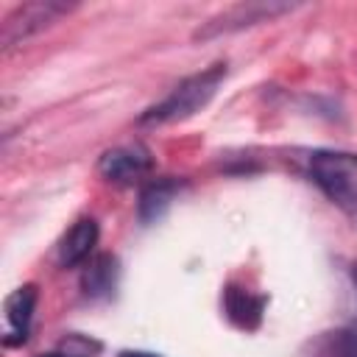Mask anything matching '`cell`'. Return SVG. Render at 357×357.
<instances>
[{
	"label": "cell",
	"mask_w": 357,
	"mask_h": 357,
	"mask_svg": "<svg viewBox=\"0 0 357 357\" xmlns=\"http://www.w3.org/2000/svg\"><path fill=\"white\" fill-rule=\"evenodd\" d=\"M226 78V64L218 61L195 75H187L184 81H178L156 106L145 109L139 114L142 126H167V123H181L192 114H198L218 92V86Z\"/></svg>",
	"instance_id": "1"
},
{
	"label": "cell",
	"mask_w": 357,
	"mask_h": 357,
	"mask_svg": "<svg viewBox=\"0 0 357 357\" xmlns=\"http://www.w3.org/2000/svg\"><path fill=\"white\" fill-rule=\"evenodd\" d=\"M312 184L357 223V153L349 151H315L310 156Z\"/></svg>",
	"instance_id": "2"
},
{
	"label": "cell",
	"mask_w": 357,
	"mask_h": 357,
	"mask_svg": "<svg viewBox=\"0 0 357 357\" xmlns=\"http://www.w3.org/2000/svg\"><path fill=\"white\" fill-rule=\"evenodd\" d=\"M296 8V3H276V0H248V3H234L223 11H218L215 17H209L201 28H195L192 39L195 42H209L259 22H271L282 14H290Z\"/></svg>",
	"instance_id": "3"
},
{
	"label": "cell",
	"mask_w": 357,
	"mask_h": 357,
	"mask_svg": "<svg viewBox=\"0 0 357 357\" xmlns=\"http://www.w3.org/2000/svg\"><path fill=\"white\" fill-rule=\"evenodd\" d=\"M75 8V3H64V0H36V3H22L17 6L6 20H3V31H0V42L3 50L22 45L25 39L36 36L39 31L50 28L59 17L70 14Z\"/></svg>",
	"instance_id": "4"
},
{
	"label": "cell",
	"mask_w": 357,
	"mask_h": 357,
	"mask_svg": "<svg viewBox=\"0 0 357 357\" xmlns=\"http://www.w3.org/2000/svg\"><path fill=\"white\" fill-rule=\"evenodd\" d=\"M153 167V159L148 153V148L142 145H120V148H112L100 156L98 162V170L106 181L112 184H134V181H142Z\"/></svg>",
	"instance_id": "5"
},
{
	"label": "cell",
	"mask_w": 357,
	"mask_h": 357,
	"mask_svg": "<svg viewBox=\"0 0 357 357\" xmlns=\"http://www.w3.org/2000/svg\"><path fill=\"white\" fill-rule=\"evenodd\" d=\"M223 310L229 321L240 329H257L265 312V296H254L237 284H229L223 290Z\"/></svg>",
	"instance_id": "6"
},
{
	"label": "cell",
	"mask_w": 357,
	"mask_h": 357,
	"mask_svg": "<svg viewBox=\"0 0 357 357\" xmlns=\"http://www.w3.org/2000/svg\"><path fill=\"white\" fill-rule=\"evenodd\" d=\"M95 243H98V223H95L92 218H81V220H75V223L67 229V234L61 237V245H59V262H61L64 268L81 265V262L92 254Z\"/></svg>",
	"instance_id": "7"
},
{
	"label": "cell",
	"mask_w": 357,
	"mask_h": 357,
	"mask_svg": "<svg viewBox=\"0 0 357 357\" xmlns=\"http://www.w3.org/2000/svg\"><path fill=\"white\" fill-rule=\"evenodd\" d=\"M117 276H120L117 257L114 254H95L81 273V290L89 298H109L117 287Z\"/></svg>",
	"instance_id": "8"
},
{
	"label": "cell",
	"mask_w": 357,
	"mask_h": 357,
	"mask_svg": "<svg viewBox=\"0 0 357 357\" xmlns=\"http://www.w3.org/2000/svg\"><path fill=\"white\" fill-rule=\"evenodd\" d=\"M178 190H181V181H176V178H151L139 192V204H137L139 223L159 220L170 209V204L178 195Z\"/></svg>",
	"instance_id": "9"
},
{
	"label": "cell",
	"mask_w": 357,
	"mask_h": 357,
	"mask_svg": "<svg viewBox=\"0 0 357 357\" xmlns=\"http://www.w3.org/2000/svg\"><path fill=\"white\" fill-rule=\"evenodd\" d=\"M36 284H22L17 287L8 298H6V321L11 326V335H20L22 340L28 337V326H31V318H33V310H36Z\"/></svg>",
	"instance_id": "10"
},
{
	"label": "cell",
	"mask_w": 357,
	"mask_h": 357,
	"mask_svg": "<svg viewBox=\"0 0 357 357\" xmlns=\"http://www.w3.org/2000/svg\"><path fill=\"white\" fill-rule=\"evenodd\" d=\"M312 357H357V324L324 332L312 343Z\"/></svg>",
	"instance_id": "11"
},
{
	"label": "cell",
	"mask_w": 357,
	"mask_h": 357,
	"mask_svg": "<svg viewBox=\"0 0 357 357\" xmlns=\"http://www.w3.org/2000/svg\"><path fill=\"white\" fill-rule=\"evenodd\" d=\"M59 351H64L67 357H95L100 351V343L92 340V337H86V335H67L61 340V349Z\"/></svg>",
	"instance_id": "12"
},
{
	"label": "cell",
	"mask_w": 357,
	"mask_h": 357,
	"mask_svg": "<svg viewBox=\"0 0 357 357\" xmlns=\"http://www.w3.org/2000/svg\"><path fill=\"white\" fill-rule=\"evenodd\" d=\"M120 357H162V354H153V351H120Z\"/></svg>",
	"instance_id": "13"
},
{
	"label": "cell",
	"mask_w": 357,
	"mask_h": 357,
	"mask_svg": "<svg viewBox=\"0 0 357 357\" xmlns=\"http://www.w3.org/2000/svg\"><path fill=\"white\" fill-rule=\"evenodd\" d=\"M33 357H67L64 351H42V354H33Z\"/></svg>",
	"instance_id": "14"
},
{
	"label": "cell",
	"mask_w": 357,
	"mask_h": 357,
	"mask_svg": "<svg viewBox=\"0 0 357 357\" xmlns=\"http://www.w3.org/2000/svg\"><path fill=\"white\" fill-rule=\"evenodd\" d=\"M351 282H354V290H357V265L351 268Z\"/></svg>",
	"instance_id": "15"
}]
</instances>
